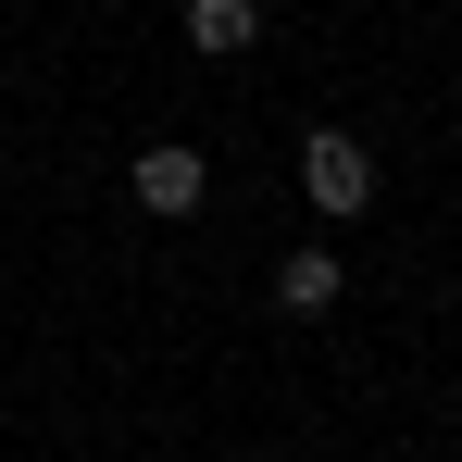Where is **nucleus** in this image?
Here are the masks:
<instances>
[{
    "label": "nucleus",
    "mask_w": 462,
    "mask_h": 462,
    "mask_svg": "<svg viewBox=\"0 0 462 462\" xmlns=\"http://www.w3.org/2000/svg\"><path fill=\"white\" fill-rule=\"evenodd\" d=\"M300 188H312V213H337V226H350V213L375 200V151H363L350 125H312V138H300Z\"/></svg>",
    "instance_id": "f257e3e1"
},
{
    "label": "nucleus",
    "mask_w": 462,
    "mask_h": 462,
    "mask_svg": "<svg viewBox=\"0 0 462 462\" xmlns=\"http://www.w3.org/2000/svg\"><path fill=\"white\" fill-rule=\"evenodd\" d=\"M337 288H350V275H337V250H325V237H300V250L275 263V300L300 312V325H312V312H337Z\"/></svg>",
    "instance_id": "7ed1b4c3"
},
{
    "label": "nucleus",
    "mask_w": 462,
    "mask_h": 462,
    "mask_svg": "<svg viewBox=\"0 0 462 462\" xmlns=\"http://www.w3.org/2000/svg\"><path fill=\"white\" fill-rule=\"evenodd\" d=\"M200 188H213V162L188 151V138H151L138 151V213H200Z\"/></svg>",
    "instance_id": "f03ea898"
},
{
    "label": "nucleus",
    "mask_w": 462,
    "mask_h": 462,
    "mask_svg": "<svg viewBox=\"0 0 462 462\" xmlns=\"http://www.w3.org/2000/svg\"><path fill=\"white\" fill-rule=\"evenodd\" d=\"M188 38L226 63V51H250V38H263V0H188Z\"/></svg>",
    "instance_id": "20e7f679"
}]
</instances>
